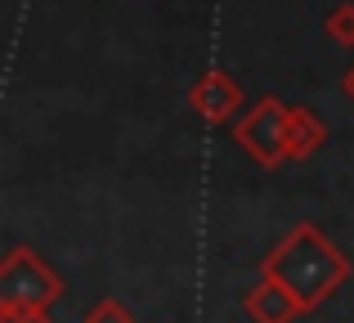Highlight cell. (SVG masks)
Returning <instances> with one entry per match:
<instances>
[{"label": "cell", "instance_id": "obj_6", "mask_svg": "<svg viewBox=\"0 0 354 323\" xmlns=\"http://www.w3.org/2000/svg\"><path fill=\"white\" fill-rule=\"evenodd\" d=\"M328 32L337 36L341 45H354V5H337L328 18Z\"/></svg>", "mask_w": 354, "mask_h": 323}, {"label": "cell", "instance_id": "obj_5", "mask_svg": "<svg viewBox=\"0 0 354 323\" xmlns=\"http://www.w3.org/2000/svg\"><path fill=\"white\" fill-rule=\"evenodd\" d=\"M287 140H292V158H305V153L323 140V126L314 122L310 113H292V135H287Z\"/></svg>", "mask_w": 354, "mask_h": 323}, {"label": "cell", "instance_id": "obj_4", "mask_svg": "<svg viewBox=\"0 0 354 323\" xmlns=\"http://www.w3.org/2000/svg\"><path fill=\"white\" fill-rule=\"evenodd\" d=\"M247 310L256 315L260 323H287L301 310V301L292 297V288H283V283H265V288H256L251 292V301H247Z\"/></svg>", "mask_w": 354, "mask_h": 323}, {"label": "cell", "instance_id": "obj_3", "mask_svg": "<svg viewBox=\"0 0 354 323\" xmlns=\"http://www.w3.org/2000/svg\"><path fill=\"white\" fill-rule=\"evenodd\" d=\"M193 108H202V117H225L229 108H238V86L225 72H207L193 86Z\"/></svg>", "mask_w": 354, "mask_h": 323}, {"label": "cell", "instance_id": "obj_1", "mask_svg": "<svg viewBox=\"0 0 354 323\" xmlns=\"http://www.w3.org/2000/svg\"><path fill=\"white\" fill-rule=\"evenodd\" d=\"M301 247H305V238L296 234L292 243L269 261V274H283V288H292V297L301 301V306H310V301H319L323 292L346 274V265L337 261V252H332L328 243H314V252H301Z\"/></svg>", "mask_w": 354, "mask_h": 323}, {"label": "cell", "instance_id": "obj_2", "mask_svg": "<svg viewBox=\"0 0 354 323\" xmlns=\"http://www.w3.org/2000/svg\"><path fill=\"white\" fill-rule=\"evenodd\" d=\"M292 113H287L278 99H260L256 108H251V117L238 126V140L247 153H256L265 166H274L283 153H292Z\"/></svg>", "mask_w": 354, "mask_h": 323}, {"label": "cell", "instance_id": "obj_8", "mask_svg": "<svg viewBox=\"0 0 354 323\" xmlns=\"http://www.w3.org/2000/svg\"><path fill=\"white\" fill-rule=\"evenodd\" d=\"M346 95H350V99H354V68H350V72H346Z\"/></svg>", "mask_w": 354, "mask_h": 323}, {"label": "cell", "instance_id": "obj_7", "mask_svg": "<svg viewBox=\"0 0 354 323\" xmlns=\"http://www.w3.org/2000/svg\"><path fill=\"white\" fill-rule=\"evenodd\" d=\"M90 323H130V315L117 306V301H104V306H99L95 315H90Z\"/></svg>", "mask_w": 354, "mask_h": 323}]
</instances>
